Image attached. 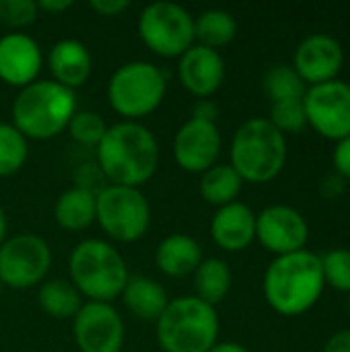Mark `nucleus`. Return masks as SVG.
<instances>
[{"label":"nucleus","mask_w":350,"mask_h":352,"mask_svg":"<svg viewBox=\"0 0 350 352\" xmlns=\"http://www.w3.org/2000/svg\"><path fill=\"white\" fill-rule=\"evenodd\" d=\"M231 167L243 182H272L287 163V138L266 118L243 122L231 140Z\"/></svg>","instance_id":"nucleus-6"},{"label":"nucleus","mask_w":350,"mask_h":352,"mask_svg":"<svg viewBox=\"0 0 350 352\" xmlns=\"http://www.w3.org/2000/svg\"><path fill=\"white\" fill-rule=\"evenodd\" d=\"M52 268L47 241L33 233H19L0 245V285L31 289L41 285Z\"/></svg>","instance_id":"nucleus-10"},{"label":"nucleus","mask_w":350,"mask_h":352,"mask_svg":"<svg viewBox=\"0 0 350 352\" xmlns=\"http://www.w3.org/2000/svg\"><path fill=\"white\" fill-rule=\"evenodd\" d=\"M0 297H2V285H0Z\"/></svg>","instance_id":"nucleus-42"},{"label":"nucleus","mask_w":350,"mask_h":352,"mask_svg":"<svg viewBox=\"0 0 350 352\" xmlns=\"http://www.w3.org/2000/svg\"><path fill=\"white\" fill-rule=\"evenodd\" d=\"M344 64V50L340 41L328 33L307 35L295 50L293 68L305 85H322L336 80Z\"/></svg>","instance_id":"nucleus-15"},{"label":"nucleus","mask_w":350,"mask_h":352,"mask_svg":"<svg viewBox=\"0 0 350 352\" xmlns=\"http://www.w3.org/2000/svg\"><path fill=\"white\" fill-rule=\"evenodd\" d=\"M97 214V192L85 186L64 190L54 204V219L66 231L87 229Z\"/></svg>","instance_id":"nucleus-22"},{"label":"nucleus","mask_w":350,"mask_h":352,"mask_svg":"<svg viewBox=\"0 0 350 352\" xmlns=\"http://www.w3.org/2000/svg\"><path fill=\"white\" fill-rule=\"evenodd\" d=\"M6 229H8V223H6V214H4V208L0 206V245L6 241Z\"/></svg>","instance_id":"nucleus-40"},{"label":"nucleus","mask_w":350,"mask_h":352,"mask_svg":"<svg viewBox=\"0 0 350 352\" xmlns=\"http://www.w3.org/2000/svg\"><path fill=\"white\" fill-rule=\"evenodd\" d=\"M66 130L74 142H78L83 146H97L107 130V124L97 111H91V109L78 111L76 109V113L72 116Z\"/></svg>","instance_id":"nucleus-29"},{"label":"nucleus","mask_w":350,"mask_h":352,"mask_svg":"<svg viewBox=\"0 0 350 352\" xmlns=\"http://www.w3.org/2000/svg\"><path fill=\"white\" fill-rule=\"evenodd\" d=\"M72 334L80 352H122L126 330L111 303L87 301L72 318Z\"/></svg>","instance_id":"nucleus-12"},{"label":"nucleus","mask_w":350,"mask_h":352,"mask_svg":"<svg viewBox=\"0 0 350 352\" xmlns=\"http://www.w3.org/2000/svg\"><path fill=\"white\" fill-rule=\"evenodd\" d=\"M138 33L142 43L157 56L179 58L196 43L194 16L177 2H151L138 16Z\"/></svg>","instance_id":"nucleus-8"},{"label":"nucleus","mask_w":350,"mask_h":352,"mask_svg":"<svg viewBox=\"0 0 350 352\" xmlns=\"http://www.w3.org/2000/svg\"><path fill=\"white\" fill-rule=\"evenodd\" d=\"M241 186H243V179L231 165L217 163L202 173L198 190H200V196L208 204L221 208V206L235 202V198L241 192Z\"/></svg>","instance_id":"nucleus-26"},{"label":"nucleus","mask_w":350,"mask_h":352,"mask_svg":"<svg viewBox=\"0 0 350 352\" xmlns=\"http://www.w3.org/2000/svg\"><path fill=\"white\" fill-rule=\"evenodd\" d=\"M256 239L268 252L287 256L305 250L309 227L299 210L287 204H274L256 214Z\"/></svg>","instance_id":"nucleus-13"},{"label":"nucleus","mask_w":350,"mask_h":352,"mask_svg":"<svg viewBox=\"0 0 350 352\" xmlns=\"http://www.w3.org/2000/svg\"><path fill=\"white\" fill-rule=\"evenodd\" d=\"M233 272L229 264L221 258H204L194 270V291L196 297L208 305H219L231 291Z\"/></svg>","instance_id":"nucleus-23"},{"label":"nucleus","mask_w":350,"mask_h":352,"mask_svg":"<svg viewBox=\"0 0 350 352\" xmlns=\"http://www.w3.org/2000/svg\"><path fill=\"white\" fill-rule=\"evenodd\" d=\"M76 113V93L56 80H35L19 89L10 116L12 126L29 140H50L64 132Z\"/></svg>","instance_id":"nucleus-3"},{"label":"nucleus","mask_w":350,"mask_h":352,"mask_svg":"<svg viewBox=\"0 0 350 352\" xmlns=\"http://www.w3.org/2000/svg\"><path fill=\"white\" fill-rule=\"evenodd\" d=\"M177 76L182 87L198 99L215 95L225 80V60L219 50L194 43L179 56Z\"/></svg>","instance_id":"nucleus-16"},{"label":"nucleus","mask_w":350,"mask_h":352,"mask_svg":"<svg viewBox=\"0 0 350 352\" xmlns=\"http://www.w3.org/2000/svg\"><path fill=\"white\" fill-rule=\"evenodd\" d=\"M324 283L336 291L350 295V250H330L322 258Z\"/></svg>","instance_id":"nucleus-30"},{"label":"nucleus","mask_w":350,"mask_h":352,"mask_svg":"<svg viewBox=\"0 0 350 352\" xmlns=\"http://www.w3.org/2000/svg\"><path fill=\"white\" fill-rule=\"evenodd\" d=\"M43 64L39 43L27 33H6L0 37V80L23 89L35 82Z\"/></svg>","instance_id":"nucleus-17"},{"label":"nucleus","mask_w":350,"mask_h":352,"mask_svg":"<svg viewBox=\"0 0 350 352\" xmlns=\"http://www.w3.org/2000/svg\"><path fill=\"white\" fill-rule=\"evenodd\" d=\"M89 6L101 16H118L130 6V0H91Z\"/></svg>","instance_id":"nucleus-34"},{"label":"nucleus","mask_w":350,"mask_h":352,"mask_svg":"<svg viewBox=\"0 0 350 352\" xmlns=\"http://www.w3.org/2000/svg\"><path fill=\"white\" fill-rule=\"evenodd\" d=\"M264 93L272 103L283 101H301L305 97L307 85L297 74V70L289 64H274L266 70L262 78Z\"/></svg>","instance_id":"nucleus-27"},{"label":"nucleus","mask_w":350,"mask_h":352,"mask_svg":"<svg viewBox=\"0 0 350 352\" xmlns=\"http://www.w3.org/2000/svg\"><path fill=\"white\" fill-rule=\"evenodd\" d=\"M332 163H334L336 175H340L342 179H350V136L338 140L334 155H332Z\"/></svg>","instance_id":"nucleus-33"},{"label":"nucleus","mask_w":350,"mask_h":352,"mask_svg":"<svg viewBox=\"0 0 350 352\" xmlns=\"http://www.w3.org/2000/svg\"><path fill=\"white\" fill-rule=\"evenodd\" d=\"M39 8L33 0H0V23L10 29H23L37 21Z\"/></svg>","instance_id":"nucleus-32"},{"label":"nucleus","mask_w":350,"mask_h":352,"mask_svg":"<svg viewBox=\"0 0 350 352\" xmlns=\"http://www.w3.org/2000/svg\"><path fill=\"white\" fill-rule=\"evenodd\" d=\"M120 297L126 309L144 322H157L171 301L161 283L142 274L130 276Z\"/></svg>","instance_id":"nucleus-21"},{"label":"nucleus","mask_w":350,"mask_h":352,"mask_svg":"<svg viewBox=\"0 0 350 352\" xmlns=\"http://www.w3.org/2000/svg\"><path fill=\"white\" fill-rule=\"evenodd\" d=\"M37 303L47 316L56 320H72L83 307V295L72 283L64 278H50L39 285Z\"/></svg>","instance_id":"nucleus-24"},{"label":"nucleus","mask_w":350,"mask_h":352,"mask_svg":"<svg viewBox=\"0 0 350 352\" xmlns=\"http://www.w3.org/2000/svg\"><path fill=\"white\" fill-rule=\"evenodd\" d=\"M165 72L146 60L122 64L107 80V101L126 122L151 116L165 99Z\"/></svg>","instance_id":"nucleus-7"},{"label":"nucleus","mask_w":350,"mask_h":352,"mask_svg":"<svg viewBox=\"0 0 350 352\" xmlns=\"http://www.w3.org/2000/svg\"><path fill=\"white\" fill-rule=\"evenodd\" d=\"M237 35V21L229 10L208 8L194 16V37L200 45L219 50L231 43Z\"/></svg>","instance_id":"nucleus-25"},{"label":"nucleus","mask_w":350,"mask_h":352,"mask_svg":"<svg viewBox=\"0 0 350 352\" xmlns=\"http://www.w3.org/2000/svg\"><path fill=\"white\" fill-rule=\"evenodd\" d=\"M212 241L225 252H243L256 239V212L243 202L217 208L210 221Z\"/></svg>","instance_id":"nucleus-18"},{"label":"nucleus","mask_w":350,"mask_h":352,"mask_svg":"<svg viewBox=\"0 0 350 352\" xmlns=\"http://www.w3.org/2000/svg\"><path fill=\"white\" fill-rule=\"evenodd\" d=\"M347 307H349V314H350V295H349V303H347Z\"/></svg>","instance_id":"nucleus-41"},{"label":"nucleus","mask_w":350,"mask_h":352,"mask_svg":"<svg viewBox=\"0 0 350 352\" xmlns=\"http://www.w3.org/2000/svg\"><path fill=\"white\" fill-rule=\"evenodd\" d=\"M29 155L27 138L6 122H0V177L17 173Z\"/></svg>","instance_id":"nucleus-28"},{"label":"nucleus","mask_w":350,"mask_h":352,"mask_svg":"<svg viewBox=\"0 0 350 352\" xmlns=\"http://www.w3.org/2000/svg\"><path fill=\"white\" fill-rule=\"evenodd\" d=\"M322 352H350V330H340L330 336Z\"/></svg>","instance_id":"nucleus-37"},{"label":"nucleus","mask_w":350,"mask_h":352,"mask_svg":"<svg viewBox=\"0 0 350 352\" xmlns=\"http://www.w3.org/2000/svg\"><path fill=\"white\" fill-rule=\"evenodd\" d=\"M221 132L212 122L190 118L173 136V159L188 173H204L221 155Z\"/></svg>","instance_id":"nucleus-14"},{"label":"nucleus","mask_w":350,"mask_h":352,"mask_svg":"<svg viewBox=\"0 0 350 352\" xmlns=\"http://www.w3.org/2000/svg\"><path fill=\"white\" fill-rule=\"evenodd\" d=\"M344 192V179L340 175H330L326 179H322V196L328 200L338 198Z\"/></svg>","instance_id":"nucleus-36"},{"label":"nucleus","mask_w":350,"mask_h":352,"mask_svg":"<svg viewBox=\"0 0 350 352\" xmlns=\"http://www.w3.org/2000/svg\"><path fill=\"white\" fill-rule=\"evenodd\" d=\"M322 260L314 252L301 250L276 256L264 274L266 303L285 318H297L309 311L324 293Z\"/></svg>","instance_id":"nucleus-2"},{"label":"nucleus","mask_w":350,"mask_h":352,"mask_svg":"<svg viewBox=\"0 0 350 352\" xmlns=\"http://www.w3.org/2000/svg\"><path fill=\"white\" fill-rule=\"evenodd\" d=\"M72 6V0H39L37 2V8L39 10H45V12H62V10H68Z\"/></svg>","instance_id":"nucleus-38"},{"label":"nucleus","mask_w":350,"mask_h":352,"mask_svg":"<svg viewBox=\"0 0 350 352\" xmlns=\"http://www.w3.org/2000/svg\"><path fill=\"white\" fill-rule=\"evenodd\" d=\"M95 221L120 243L138 241L151 225V204L140 188L105 186L97 192Z\"/></svg>","instance_id":"nucleus-9"},{"label":"nucleus","mask_w":350,"mask_h":352,"mask_svg":"<svg viewBox=\"0 0 350 352\" xmlns=\"http://www.w3.org/2000/svg\"><path fill=\"white\" fill-rule=\"evenodd\" d=\"M97 165L111 186L140 188L159 167V142L140 122H118L107 126L95 146Z\"/></svg>","instance_id":"nucleus-1"},{"label":"nucleus","mask_w":350,"mask_h":352,"mask_svg":"<svg viewBox=\"0 0 350 352\" xmlns=\"http://www.w3.org/2000/svg\"><path fill=\"white\" fill-rule=\"evenodd\" d=\"M192 118L217 124L219 105H217L215 101H210V99H196V103H194V107H192Z\"/></svg>","instance_id":"nucleus-35"},{"label":"nucleus","mask_w":350,"mask_h":352,"mask_svg":"<svg viewBox=\"0 0 350 352\" xmlns=\"http://www.w3.org/2000/svg\"><path fill=\"white\" fill-rule=\"evenodd\" d=\"M204 260L200 243L184 233H173L161 239L155 250V264L157 268L171 278H184L194 274V270Z\"/></svg>","instance_id":"nucleus-20"},{"label":"nucleus","mask_w":350,"mask_h":352,"mask_svg":"<svg viewBox=\"0 0 350 352\" xmlns=\"http://www.w3.org/2000/svg\"><path fill=\"white\" fill-rule=\"evenodd\" d=\"M155 324L163 352H208L219 342L217 309L196 295L171 299Z\"/></svg>","instance_id":"nucleus-5"},{"label":"nucleus","mask_w":350,"mask_h":352,"mask_svg":"<svg viewBox=\"0 0 350 352\" xmlns=\"http://www.w3.org/2000/svg\"><path fill=\"white\" fill-rule=\"evenodd\" d=\"M47 68L54 80L70 91L83 87L93 70L89 47L78 39H60L47 54Z\"/></svg>","instance_id":"nucleus-19"},{"label":"nucleus","mask_w":350,"mask_h":352,"mask_svg":"<svg viewBox=\"0 0 350 352\" xmlns=\"http://www.w3.org/2000/svg\"><path fill=\"white\" fill-rule=\"evenodd\" d=\"M307 126L328 140H342L350 136V85L344 80H330L307 87L303 97Z\"/></svg>","instance_id":"nucleus-11"},{"label":"nucleus","mask_w":350,"mask_h":352,"mask_svg":"<svg viewBox=\"0 0 350 352\" xmlns=\"http://www.w3.org/2000/svg\"><path fill=\"white\" fill-rule=\"evenodd\" d=\"M70 283L89 301L111 303L130 278L122 254L103 239H85L74 245L68 260Z\"/></svg>","instance_id":"nucleus-4"},{"label":"nucleus","mask_w":350,"mask_h":352,"mask_svg":"<svg viewBox=\"0 0 350 352\" xmlns=\"http://www.w3.org/2000/svg\"><path fill=\"white\" fill-rule=\"evenodd\" d=\"M208 352H250L243 344L237 342H217Z\"/></svg>","instance_id":"nucleus-39"},{"label":"nucleus","mask_w":350,"mask_h":352,"mask_svg":"<svg viewBox=\"0 0 350 352\" xmlns=\"http://www.w3.org/2000/svg\"><path fill=\"white\" fill-rule=\"evenodd\" d=\"M268 122L283 134H297L307 126V116L301 101H283V103H272L270 107V118Z\"/></svg>","instance_id":"nucleus-31"}]
</instances>
